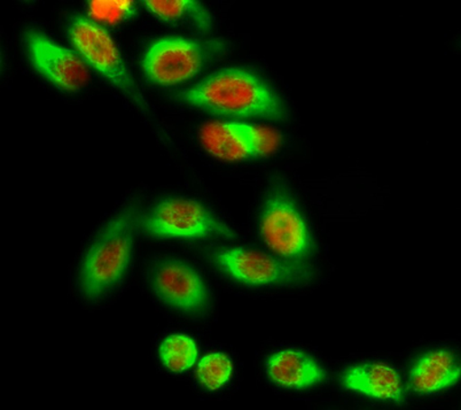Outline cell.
I'll return each instance as SVG.
<instances>
[{
    "label": "cell",
    "instance_id": "cell-1",
    "mask_svg": "<svg viewBox=\"0 0 461 410\" xmlns=\"http://www.w3.org/2000/svg\"><path fill=\"white\" fill-rule=\"evenodd\" d=\"M180 103L226 119L287 120L284 100L257 74L229 67L180 91Z\"/></svg>",
    "mask_w": 461,
    "mask_h": 410
},
{
    "label": "cell",
    "instance_id": "cell-2",
    "mask_svg": "<svg viewBox=\"0 0 461 410\" xmlns=\"http://www.w3.org/2000/svg\"><path fill=\"white\" fill-rule=\"evenodd\" d=\"M138 213V204L130 203L108 222L87 251L79 278L86 299H98L123 278L131 260L136 228L140 223Z\"/></svg>",
    "mask_w": 461,
    "mask_h": 410
},
{
    "label": "cell",
    "instance_id": "cell-3",
    "mask_svg": "<svg viewBox=\"0 0 461 410\" xmlns=\"http://www.w3.org/2000/svg\"><path fill=\"white\" fill-rule=\"evenodd\" d=\"M68 36L86 64L122 92L142 113L149 115V104L130 73L119 46L106 29L84 16H74L69 23Z\"/></svg>",
    "mask_w": 461,
    "mask_h": 410
},
{
    "label": "cell",
    "instance_id": "cell-4",
    "mask_svg": "<svg viewBox=\"0 0 461 410\" xmlns=\"http://www.w3.org/2000/svg\"><path fill=\"white\" fill-rule=\"evenodd\" d=\"M223 41L167 37L150 44L142 58V69L154 85L177 86L196 77L225 51Z\"/></svg>",
    "mask_w": 461,
    "mask_h": 410
},
{
    "label": "cell",
    "instance_id": "cell-5",
    "mask_svg": "<svg viewBox=\"0 0 461 410\" xmlns=\"http://www.w3.org/2000/svg\"><path fill=\"white\" fill-rule=\"evenodd\" d=\"M142 232L167 240H234L237 233L204 205L188 198H167L141 217Z\"/></svg>",
    "mask_w": 461,
    "mask_h": 410
},
{
    "label": "cell",
    "instance_id": "cell-6",
    "mask_svg": "<svg viewBox=\"0 0 461 410\" xmlns=\"http://www.w3.org/2000/svg\"><path fill=\"white\" fill-rule=\"evenodd\" d=\"M211 257L230 278L249 287L293 286L313 278L312 268L303 262L282 260L255 250L220 249Z\"/></svg>",
    "mask_w": 461,
    "mask_h": 410
},
{
    "label": "cell",
    "instance_id": "cell-7",
    "mask_svg": "<svg viewBox=\"0 0 461 410\" xmlns=\"http://www.w3.org/2000/svg\"><path fill=\"white\" fill-rule=\"evenodd\" d=\"M259 227L267 248L280 257L299 261L312 253V240L307 222L283 190L272 191L267 199Z\"/></svg>",
    "mask_w": 461,
    "mask_h": 410
},
{
    "label": "cell",
    "instance_id": "cell-8",
    "mask_svg": "<svg viewBox=\"0 0 461 410\" xmlns=\"http://www.w3.org/2000/svg\"><path fill=\"white\" fill-rule=\"evenodd\" d=\"M24 41L32 65L58 89L78 92L89 82V69L78 53L32 29L24 33Z\"/></svg>",
    "mask_w": 461,
    "mask_h": 410
},
{
    "label": "cell",
    "instance_id": "cell-9",
    "mask_svg": "<svg viewBox=\"0 0 461 410\" xmlns=\"http://www.w3.org/2000/svg\"><path fill=\"white\" fill-rule=\"evenodd\" d=\"M153 286L160 299L178 311L196 314L208 306L209 295L203 279L182 261L161 263L155 270Z\"/></svg>",
    "mask_w": 461,
    "mask_h": 410
},
{
    "label": "cell",
    "instance_id": "cell-10",
    "mask_svg": "<svg viewBox=\"0 0 461 410\" xmlns=\"http://www.w3.org/2000/svg\"><path fill=\"white\" fill-rule=\"evenodd\" d=\"M341 383L348 390L362 393L373 399L403 401V387L400 374L393 367L381 362L362 363L348 368Z\"/></svg>",
    "mask_w": 461,
    "mask_h": 410
},
{
    "label": "cell",
    "instance_id": "cell-11",
    "mask_svg": "<svg viewBox=\"0 0 461 410\" xmlns=\"http://www.w3.org/2000/svg\"><path fill=\"white\" fill-rule=\"evenodd\" d=\"M267 374L279 387L303 390L322 382L325 371L316 360L299 350L276 351L267 360Z\"/></svg>",
    "mask_w": 461,
    "mask_h": 410
},
{
    "label": "cell",
    "instance_id": "cell-12",
    "mask_svg": "<svg viewBox=\"0 0 461 410\" xmlns=\"http://www.w3.org/2000/svg\"><path fill=\"white\" fill-rule=\"evenodd\" d=\"M458 360L446 350L430 351L418 359L411 368L409 383L414 392L420 395L446 390L459 382Z\"/></svg>",
    "mask_w": 461,
    "mask_h": 410
},
{
    "label": "cell",
    "instance_id": "cell-13",
    "mask_svg": "<svg viewBox=\"0 0 461 410\" xmlns=\"http://www.w3.org/2000/svg\"><path fill=\"white\" fill-rule=\"evenodd\" d=\"M201 145L211 156L228 162L255 159L236 121H209L199 131Z\"/></svg>",
    "mask_w": 461,
    "mask_h": 410
},
{
    "label": "cell",
    "instance_id": "cell-14",
    "mask_svg": "<svg viewBox=\"0 0 461 410\" xmlns=\"http://www.w3.org/2000/svg\"><path fill=\"white\" fill-rule=\"evenodd\" d=\"M155 18L166 23H187L208 32L212 16L203 4L193 0H145L142 2Z\"/></svg>",
    "mask_w": 461,
    "mask_h": 410
},
{
    "label": "cell",
    "instance_id": "cell-15",
    "mask_svg": "<svg viewBox=\"0 0 461 410\" xmlns=\"http://www.w3.org/2000/svg\"><path fill=\"white\" fill-rule=\"evenodd\" d=\"M198 358L195 342L186 334H171L162 342L160 359L167 370L177 372L191 369Z\"/></svg>",
    "mask_w": 461,
    "mask_h": 410
},
{
    "label": "cell",
    "instance_id": "cell-16",
    "mask_svg": "<svg viewBox=\"0 0 461 410\" xmlns=\"http://www.w3.org/2000/svg\"><path fill=\"white\" fill-rule=\"evenodd\" d=\"M86 12L99 26H117L137 14V5L130 0H95L87 4Z\"/></svg>",
    "mask_w": 461,
    "mask_h": 410
},
{
    "label": "cell",
    "instance_id": "cell-17",
    "mask_svg": "<svg viewBox=\"0 0 461 410\" xmlns=\"http://www.w3.org/2000/svg\"><path fill=\"white\" fill-rule=\"evenodd\" d=\"M233 374V363L224 353L215 351L205 355L198 365L196 376L208 391H217L229 383Z\"/></svg>",
    "mask_w": 461,
    "mask_h": 410
},
{
    "label": "cell",
    "instance_id": "cell-18",
    "mask_svg": "<svg viewBox=\"0 0 461 410\" xmlns=\"http://www.w3.org/2000/svg\"><path fill=\"white\" fill-rule=\"evenodd\" d=\"M249 141L255 158L269 157L279 150L283 137L278 131L267 125L238 123Z\"/></svg>",
    "mask_w": 461,
    "mask_h": 410
}]
</instances>
